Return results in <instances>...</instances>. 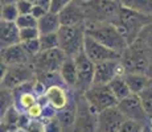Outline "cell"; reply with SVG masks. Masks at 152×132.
<instances>
[{"label": "cell", "instance_id": "603a6c76", "mask_svg": "<svg viewBox=\"0 0 152 132\" xmlns=\"http://www.w3.org/2000/svg\"><path fill=\"white\" fill-rule=\"evenodd\" d=\"M122 7L144 16H152V0H119Z\"/></svg>", "mask_w": 152, "mask_h": 132}, {"label": "cell", "instance_id": "4fadbf2b", "mask_svg": "<svg viewBox=\"0 0 152 132\" xmlns=\"http://www.w3.org/2000/svg\"><path fill=\"white\" fill-rule=\"evenodd\" d=\"M126 69L121 60H109L103 62L95 63V75L94 83L109 85L111 79L118 75H124Z\"/></svg>", "mask_w": 152, "mask_h": 132}, {"label": "cell", "instance_id": "2e32d148", "mask_svg": "<svg viewBox=\"0 0 152 132\" xmlns=\"http://www.w3.org/2000/svg\"><path fill=\"white\" fill-rule=\"evenodd\" d=\"M45 98L48 101V104L53 107L56 111H58L69 103L72 96L69 95L68 87L65 85H53L46 87Z\"/></svg>", "mask_w": 152, "mask_h": 132}, {"label": "cell", "instance_id": "e0dca14e", "mask_svg": "<svg viewBox=\"0 0 152 132\" xmlns=\"http://www.w3.org/2000/svg\"><path fill=\"white\" fill-rule=\"evenodd\" d=\"M58 15H60V20L62 25H82L86 23V16H85L82 4L74 1V0Z\"/></svg>", "mask_w": 152, "mask_h": 132}, {"label": "cell", "instance_id": "60d3db41", "mask_svg": "<svg viewBox=\"0 0 152 132\" xmlns=\"http://www.w3.org/2000/svg\"><path fill=\"white\" fill-rule=\"evenodd\" d=\"M151 124H152V120H151Z\"/></svg>", "mask_w": 152, "mask_h": 132}, {"label": "cell", "instance_id": "f1b7e54d", "mask_svg": "<svg viewBox=\"0 0 152 132\" xmlns=\"http://www.w3.org/2000/svg\"><path fill=\"white\" fill-rule=\"evenodd\" d=\"M16 24L20 29L21 28H33L37 26L39 24V20L33 16L32 13H27V15H20L16 20Z\"/></svg>", "mask_w": 152, "mask_h": 132}, {"label": "cell", "instance_id": "30bf717a", "mask_svg": "<svg viewBox=\"0 0 152 132\" xmlns=\"http://www.w3.org/2000/svg\"><path fill=\"white\" fill-rule=\"evenodd\" d=\"M118 108L121 110V112L124 115L126 119L136 120V122L142 123V124H148L152 120L148 116V114L145 112L142 101H140V96L138 94H130L127 98L119 101Z\"/></svg>", "mask_w": 152, "mask_h": 132}, {"label": "cell", "instance_id": "d6a6232c", "mask_svg": "<svg viewBox=\"0 0 152 132\" xmlns=\"http://www.w3.org/2000/svg\"><path fill=\"white\" fill-rule=\"evenodd\" d=\"M72 1L73 0H50L49 11H52V12H54V13H60L61 11L65 7H68Z\"/></svg>", "mask_w": 152, "mask_h": 132}, {"label": "cell", "instance_id": "ba28073f", "mask_svg": "<svg viewBox=\"0 0 152 132\" xmlns=\"http://www.w3.org/2000/svg\"><path fill=\"white\" fill-rule=\"evenodd\" d=\"M68 55L62 52V49L54 48L48 50H41L32 60L36 73L40 71H60L64 61Z\"/></svg>", "mask_w": 152, "mask_h": 132}, {"label": "cell", "instance_id": "9c48e42d", "mask_svg": "<svg viewBox=\"0 0 152 132\" xmlns=\"http://www.w3.org/2000/svg\"><path fill=\"white\" fill-rule=\"evenodd\" d=\"M72 132H98L97 112L90 107L83 95L77 101V119Z\"/></svg>", "mask_w": 152, "mask_h": 132}, {"label": "cell", "instance_id": "5bb4252c", "mask_svg": "<svg viewBox=\"0 0 152 132\" xmlns=\"http://www.w3.org/2000/svg\"><path fill=\"white\" fill-rule=\"evenodd\" d=\"M124 119V115L121 112L118 106L106 108L97 114L98 132H118Z\"/></svg>", "mask_w": 152, "mask_h": 132}, {"label": "cell", "instance_id": "44dd1931", "mask_svg": "<svg viewBox=\"0 0 152 132\" xmlns=\"http://www.w3.org/2000/svg\"><path fill=\"white\" fill-rule=\"evenodd\" d=\"M61 20H60V15L54 13L52 11H48L44 16H41L39 19V31L41 34L46 33H57L58 29L61 28Z\"/></svg>", "mask_w": 152, "mask_h": 132}, {"label": "cell", "instance_id": "ac0fdd59", "mask_svg": "<svg viewBox=\"0 0 152 132\" xmlns=\"http://www.w3.org/2000/svg\"><path fill=\"white\" fill-rule=\"evenodd\" d=\"M21 42L20 39V28L17 26L16 21H4L0 23V44L1 48L16 45Z\"/></svg>", "mask_w": 152, "mask_h": 132}, {"label": "cell", "instance_id": "4dcf8cb0", "mask_svg": "<svg viewBox=\"0 0 152 132\" xmlns=\"http://www.w3.org/2000/svg\"><path fill=\"white\" fill-rule=\"evenodd\" d=\"M45 123V132H64V127L60 123V120L57 119V116L49 119H42Z\"/></svg>", "mask_w": 152, "mask_h": 132}, {"label": "cell", "instance_id": "f35d334b", "mask_svg": "<svg viewBox=\"0 0 152 132\" xmlns=\"http://www.w3.org/2000/svg\"><path fill=\"white\" fill-rule=\"evenodd\" d=\"M10 3H17V0H1V4H10Z\"/></svg>", "mask_w": 152, "mask_h": 132}, {"label": "cell", "instance_id": "74e56055", "mask_svg": "<svg viewBox=\"0 0 152 132\" xmlns=\"http://www.w3.org/2000/svg\"><path fill=\"white\" fill-rule=\"evenodd\" d=\"M142 132H152V124H151V123H148V124H144V127H143Z\"/></svg>", "mask_w": 152, "mask_h": 132}, {"label": "cell", "instance_id": "83f0119b", "mask_svg": "<svg viewBox=\"0 0 152 132\" xmlns=\"http://www.w3.org/2000/svg\"><path fill=\"white\" fill-rule=\"evenodd\" d=\"M21 46L24 48V50L27 52V54L33 60V57H36L40 52H41V44H40V37L34 40H27L21 41Z\"/></svg>", "mask_w": 152, "mask_h": 132}, {"label": "cell", "instance_id": "8d00e7d4", "mask_svg": "<svg viewBox=\"0 0 152 132\" xmlns=\"http://www.w3.org/2000/svg\"><path fill=\"white\" fill-rule=\"evenodd\" d=\"M32 1L34 5H42L45 8H49V4H50V0H29Z\"/></svg>", "mask_w": 152, "mask_h": 132}, {"label": "cell", "instance_id": "1f68e13d", "mask_svg": "<svg viewBox=\"0 0 152 132\" xmlns=\"http://www.w3.org/2000/svg\"><path fill=\"white\" fill-rule=\"evenodd\" d=\"M40 36H41V33H40V31H39V26L20 29V39H21V41L34 40V39H39Z\"/></svg>", "mask_w": 152, "mask_h": 132}, {"label": "cell", "instance_id": "277c9868", "mask_svg": "<svg viewBox=\"0 0 152 132\" xmlns=\"http://www.w3.org/2000/svg\"><path fill=\"white\" fill-rule=\"evenodd\" d=\"M151 17L152 16H144V15H140L122 7L115 25L119 28V31L122 32V34L126 37V40L128 41V45H130L140 37L143 29L150 21Z\"/></svg>", "mask_w": 152, "mask_h": 132}, {"label": "cell", "instance_id": "e575fe53", "mask_svg": "<svg viewBox=\"0 0 152 132\" xmlns=\"http://www.w3.org/2000/svg\"><path fill=\"white\" fill-rule=\"evenodd\" d=\"M48 11H49V8H45V7H42V5H34L33 11H32V15H33L37 20H39L40 17L44 16V15L48 12Z\"/></svg>", "mask_w": 152, "mask_h": 132}, {"label": "cell", "instance_id": "7c38bea8", "mask_svg": "<svg viewBox=\"0 0 152 132\" xmlns=\"http://www.w3.org/2000/svg\"><path fill=\"white\" fill-rule=\"evenodd\" d=\"M75 62H77V70H78V81L75 89L80 90L83 94L94 83L95 63L85 54V52H81L78 55H75Z\"/></svg>", "mask_w": 152, "mask_h": 132}, {"label": "cell", "instance_id": "6da1fadb", "mask_svg": "<svg viewBox=\"0 0 152 132\" xmlns=\"http://www.w3.org/2000/svg\"><path fill=\"white\" fill-rule=\"evenodd\" d=\"M85 31L86 34L91 36L93 39L99 41L101 44L106 45L107 48L118 53H123L128 46V41L122 34L119 28L111 23H85Z\"/></svg>", "mask_w": 152, "mask_h": 132}, {"label": "cell", "instance_id": "7a4b0ae2", "mask_svg": "<svg viewBox=\"0 0 152 132\" xmlns=\"http://www.w3.org/2000/svg\"><path fill=\"white\" fill-rule=\"evenodd\" d=\"M121 61L126 73H140L148 75V70L152 67L147 45L140 40V37L127 46V49L122 53Z\"/></svg>", "mask_w": 152, "mask_h": 132}, {"label": "cell", "instance_id": "8992f818", "mask_svg": "<svg viewBox=\"0 0 152 132\" xmlns=\"http://www.w3.org/2000/svg\"><path fill=\"white\" fill-rule=\"evenodd\" d=\"M82 95L87 101V103L90 104V107L97 114L106 110V108L115 107L119 103V101L114 95L113 90L110 89L109 85L93 83Z\"/></svg>", "mask_w": 152, "mask_h": 132}, {"label": "cell", "instance_id": "3957f363", "mask_svg": "<svg viewBox=\"0 0 152 132\" xmlns=\"http://www.w3.org/2000/svg\"><path fill=\"white\" fill-rule=\"evenodd\" d=\"M82 7L86 21L115 24L122 5L118 0H89L83 3Z\"/></svg>", "mask_w": 152, "mask_h": 132}, {"label": "cell", "instance_id": "8fae6325", "mask_svg": "<svg viewBox=\"0 0 152 132\" xmlns=\"http://www.w3.org/2000/svg\"><path fill=\"white\" fill-rule=\"evenodd\" d=\"M83 52L94 63H99V62L109 61V60H121V57H122L121 53L107 48L106 45L101 44L99 41L93 39L89 34L85 36Z\"/></svg>", "mask_w": 152, "mask_h": 132}, {"label": "cell", "instance_id": "9a60e30c", "mask_svg": "<svg viewBox=\"0 0 152 132\" xmlns=\"http://www.w3.org/2000/svg\"><path fill=\"white\" fill-rule=\"evenodd\" d=\"M24 63H32V58L27 54L21 44L1 48V65L4 66H15V65H24Z\"/></svg>", "mask_w": 152, "mask_h": 132}, {"label": "cell", "instance_id": "484cf974", "mask_svg": "<svg viewBox=\"0 0 152 132\" xmlns=\"http://www.w3.org/2000/svg\"><path fill=\"white\" fill-rule=\"evenodd\" d=\"M139 96H140V101H142L145 112L152 119V79L150 83H148V86L139 94Z\"/></svg>", "mask_w": 152, "mask_h": 132}, {"label": "cell", "instance_id": "b9f144b4", "mask_svg": "<svg viewBox=\"0 0 152 132\" xmlns=\"http://www.w3.org/2000/svg\"><path fill=\"white\" fill-rule=\"evenodd\" d=\"M118 1H119V0H118Z\"/></svg>", "mask_w": 152, "mask_h": 132}, {"label": "cell", "instance_id": "5b68a950", "mask_svg": "<svg viewBox=\"0 0 152 132\" xmlns=\"http://www.w3.org/2000/svg\"><path fill=\"white\" fill-rule=\"evenodd\" d=\"M60 49L68 57H75L83 52V41L86 36L85 24L82 25H61L57 32Z\"/></svg>", "mask_w": 152, "mask_h": 132}, {"label": "cell", "instance_id": "52a82bcc", "mask_svg": "<svg viewBox=\"0 0 152 132\" xmlns=\"http://www.w3.org/2000/svg\"><path fill=\"white\" fill-rule=\"evenodd\" d=\"M1 74V87L8 90H13L20 85L36 79V70L32 63H24V65H15V66H4Z\"/></svg>", "mask_w": 152, "mask_h": 132}, {"label": "cell", "instance_id": "ffe728a7", "mask_svg": "<svg viewBox=\"0 0 152 132\" xmlns=\"http://www.w3.org/2000/svg\"><path fill=\"white\" fill-rule=\"evenodd\" d=\"M56 116L62 124L64 130H72L75 124V119H77V101L70 99V102L64 108L56 111Z\"/></svg>", "mask_w": 152, "mask_h": 132}, {"label": "cell", "instance_id": "836d02e7", "mask_svg": "<svg viewBox=\"0 0 152 132\" xmlns=\"http://www.w3.org/2000/svg\"><path fill=\"white\" fill-rule=\"evenodd\" d=\"M17 8H19L20 15H27V13H32L33 11L34 4L29 0H17Z\"/></svg>", "mask_w": 152, "mask_h": 132}, {"label": "cell", "instance_id": "f546056e", "mask_svg": "<svg viewBox=\"0 0 152 132\" xmlns=\"http://www.w3.org/2000/svg\"><path fill=\"white\" fill-rule=\"evenodd\" d=\"M143 127H144V124L136 122V120L124 119V122L122 123L118 132H142Z\"/></svg>", "mask_w": 152, "mask_h": 132}, {"label": "cell", "instance_id": "ab89813d", "mask_svg": "<svg viewBox=\"0 0 152 132\" xmlns=\"http://www.w3.org/2000/svg\"><path fill=\"white\" fill-rule=\"evenodd\" d=\"M74 1H77V3H80V4H83V3H86V1H89V0H74Z\"/></svg>", "mask_w": 152, "mask_h": 132}, {"label": "cell", "instance_id": "7402d4cb", "mask_svg": "<svg viewBox=\"0 0 152 132\" xmlns=\"http://www.w3.org/2000/svg\"><path fill=\"white\" fill-rule=\"evenodd\" d=\"M124 78L127 81L130 90L132 94H139L148 86L151 82V78L147 74H140V73H126Z\"/></svg>", "mask_w": 152, "mask_h": 132}, {"label": "cell", "instance_id": "4316f807", "mask_svg": "<svg viewBox=\"0 0 152 132\" xmlns=\"http://www.w3.org/2000/svg\"><path fill=\"white\" fill-rule=\"evenodd\" d=\"M40 44H41V50L60 48V41H58L57 33H46L40 36Z\"/></svg>", "mask_w": 152, "mask_h": 132}, {"label": "cell", "instance_id": "d6986e66", "mask_svg": "<svg viewBox=\"0 0 152 132\" xmlns=\"http://www.w3.org/2000/svg\"><path fill=\"white\" fill-rule=\"evenodd\" d=\"M60 75L62 78L64 83L66 87L75 89L78 81V70H77V62L75 57H66L64 61L62 66L60 69Z\"/></svg>", "mask_w": 152, "mask_h": 132}, {"label": "cell", "instance_id": "d4e9b609", "mask_svg": "<svg viewBox=\"0 0 152 132\" xmlns=\"http://www.w3.org/2000/svg\"><path fill=\"white\" fill-rule=\"evenodd\" d=\"M0 13H1V20H4V21H16L17 17L20 16L16 3L1 4V12Z\"/></svg>", "mask_w": 152, "mask_h": 132}, {"label": "cell", "instance_id": "cb8c5ba5", "mask_svg": "<svg viewBox=\"0 0 152 132\" xmlns=\"http://www.w3.org/2000/svg\"><path fill=\"white\" fill-rule=\"evenodd\" d=\"M109 86H110V89L113 90L114 95L116 96L118 101H122V99L127 98L130 94H132L127 81H126V78H124V75H118V77H115L114 79H111Z\"/></svg>", "mask_w": 152, "mask_h": 132}, {"label": "cell", "instance_id": "d590c367", "mask_svg": "<svg viewBox=\"0 0 152 132\" xmlns=\"http://www.w3.org/2000/svg\"><path fill=\"white\" fill-rule=\"evenodd\" d=\"M140 37H151L152 39V17L150 19V21L147 23V25L144 26V29H143Z\"/></svg>", "mask_w": 152, "mask_h": 132}]
</instances>
